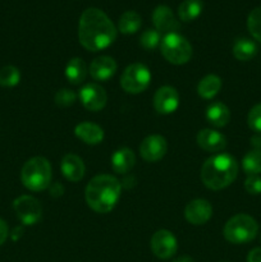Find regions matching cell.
Returning a JSON list of instances; mask_svg holds the SVG:
<instances>
[{
	"instance_id": "6da1fadb",
	"label": "cell",
	"mask_w": 261,
	"mask_h": 262,
	"mask_svg": "<svg viewBox=\"0 0 261 262\" xmlns=\"http://www.w3.org/2000/svg\"><path fill=\"white\" fill-rule=\"evenodd\" d=\"M117 38V28L110 18L97 8H89L78 22V40L89 51L109 48Z\"/></svg>"
},
{
	"instance_id": "7a4b0ae2",
	"label": "cell",
	"mask_w": 261,
	"mask_h": 262,
	"mask_svg": "<svg viewBox=\"0 0 261 262\" xmlns=\"http://www.w3.org/2000/svg\"><path fill=\"white\" fill-rule=\"evenodd\" d=\"M119 181L109 174H100L92 178L87 184L84 197L86 202L94 211L106 214L112 211L120 199Z\"/></svg>"
},
{
	"instance_id": "3957f363",
	"label": "cell",
	"mask_w": 261,
	"mask_h": 262,
	"mask_svg": "<svg viewBox=\"0 0 261 262\" xmlns=\"http://www.w3.org/2000/svg\"><path fill=\"white\" fill-rule=\"evenodd\" d=\"M238 176V163L229 154H217L204 163L201 168L202 183L210 189L227 188Z\"/></svg>"
},
{
	"instance_id": "277c9868",
	"label": "cell",
	"mask_w": 261,
	"mask_h": 262,
	"mask_svg": "<svg viewBox=\"0 0 261 262\" xmlns=\"http://www.w3.org/2000/svg\"><path fill=\"white\" fill-rule=\"evenodd\" d=\"M20 179L23 186L30 191L38 192L48 188L51 182V165L49 160L36 156L26 161L20 173Z\"/></svg>"
},
{
	"instance_id": "5b68a950",
	"label": "cell",
	"mask_w": 261,
	"mask_h": 262,
	"mask_svg": "<svg viewBox=\"0 0 261 262\" xmlns=\"http://www.w3.org/2000/svg\"><path fill=\"white\" fill-rule=\"evenodd\" d=\"M258 225L253 217L246 214H238L230 217L224 227V237L233 245H243L253 241L257 235Z\"/></svg>"
},
{
	"instance_id": "8992f818",
	"label": "cell",
	"mask_w": 261,
	"mask_h": 262,
	"mask_svg": "<svg viewBox=\"0 0 261 262\" xmlns=\"http://www.w3.org/2000/svg\"><path fill=\"white\" fill-rule=\"evenodd\" d=\"M161 55L174 66L186 64L192 56V46L186 37L177 32L166 33L160 42Z\"/></svg>"
},
{
	"instance_id": "52a82bcc",
	"label": "cell",
	"mask_w": 261,
	"mask_h": 262,
	"mask_svg": "<svg viewBox=\"0 0 261 262\" xmlns=\"http://www.w3.org/2000/svg\"><path fill=\"white\" fill-rule=\"evenodd\" d=\"M151 82V73L146 66L135 63L128 66L120 77V86L127 94H141L148 87Z\"/></svg>"
},
{
	"instance_id": "ba28073f",
	"label": "cell",
	"mask_w": 261,
	"mask_h": 262,
	"mask_svg": "<svg viewBox=\"0 0 261 262\" xmlns=\"http://www.w3.org/2000/svg\"><path fill=\"white\" fill-rule=\"evenodd\" d=\"M13 209L18 219L25 225H35L42 216L40 202L32 196H20L13 202Z\"/></svg>"
},
{
	"instance_id": "9c48e42d",
	"label": "cell",
	"mask_w": 261,
	"mask_h": 262,
	"mask_svg": "<svg viewBox=\"0 0 261 262\" xmlns=\"http://www.w3.org/2000/svg\"><path fill=\"white\" fill-rule=\"evenodd\" d=\"M151 251L156 257L161 260H168L171 258L177 253L178 250V243H177L176 237L171 232L165 229L158 230L151 238Z\"/></svg>"
},
{
	"instance_id": "30bf717a",
	"label": "cell",
	"mask_w": 261,
	"mask_h": 262,
	"mask_svg": "<svg viewBox=\"0 0 261 262\" xmlns=\"http://www.w3.org/2000/svg\"><path fill=\"white\" fill-rule=\"evenodd\" d=\"M168 151V142L160 135H151L146 137L140 145V155L148 163L161 160Z\"/></svg>"
},
{
	"instance_id": "8fae6325",
	"label": "cell",
	"mask_w": 261,
	"mask_h": 262,
	"mask_svg": "<svg viewBox=\"0 0 261 262\" xmlns=\"http://www.w3.org/2000/svg\"><path fill=\"white\" fill-rule=\"evenodd\" d=\"M79 100L90 112H100L106 105L107 95L100 84L89 83L79 91Z\"/></svg>"
},
{
	"instance_id": "7c38bea8",
	"label": "cell",
	"mask_w": 261,
	"mask_h": 262,
	"mask_svg": "<svg viewBox=\"0 0 261 262\" xmlns=\"http://www.w3.org/2000/svg\"><path fill=\"white\" fill-rule=\"evenodd\" d=\"M179 106V94L174 87L163 86L155 92L154 107L161 115H168L176 112Z\"/></svg>"
},
{
	"instance_id": "4fadbf2b",
	"label": "cell",
	"mask_w": 261,
	"mask_h": 262,
	"mask_svg": "<svg viewBox=\"0 0 261 262\" xmlns=\"http://www.w3.org/2000/svg\"><path fill=\"white\" fill-rule=\"evenodd\" d=\"M184 216L187 222L193 225H202L212 216V207L209 201L202 199L193 200L188 202L184 210Z\"/></svg>"
},
{
	"instance_id": "5bb4252c",
	"label": "cell",
	"mask_w": 261,
	"mask_h": 262,
	"mask_svg": "<svg viewBox=\"0 0 261 262\" xmlns=\"http://www.w3.org/2000/svg\"><path fill=\"white\" fill-rule=\"evenodd\" d=\"M89 72L90 76L95 81L105 82L115 74V72H117V63H115V60L112 56H99V58L94 59L92 63L90 64Z\"/></svg>"
},
{
	"instance_id": "9a60e30c",
	"label": "cell",
	"mask_w": 261,
	"mask_h": 262,
	"mask_svg": "<svg viewBox=\"0 0 261 262\" xmlns=\"http://www.w3.org/2000/svg\"><path fill=\"white\" fill-rule=\"evenodd\" d=\"M153 22L159 32L171 33L179 30V22L174 17L173 12L166 5H159L153 13Z\"/></svg>"
},
{
	"instance_id": "2e32d148",
	"label": "cell",
	"mask_w": 261,
	"mask_h": 262,
	"mask_svg": "<svg viewBox=\"0 0 261 262\" xmlns=\"http://www.w3.org/2000/svg\"><path fill=\"white\" fill-rule=\"evenodd\" d=\"M197 143L207 152H220L227 147V138L224 135L214 129H202L197 135Z\"/></svg>"
},
{
	"instance_id": "e0dca14e",
	"label": "cell",
	"mask_w": 261,
	"mask_h": 262,
	"mask_svg": "<svg viewBox=\"0 0 261 262\" xmlns=\"http://www.w3.org/2000/svg\"><path fill=\"white\" fill-rule=\"evenodd\" d=\"M60 169L63 176L66 179L71 182H78L84 177V164L79 156L74 155V154H67L63 159H61Z\"/></svg>"
},
{
	"instance_id": "ac0fdd59",
	"label": "cell",
	"mask_w": 261,
	"mask_h": 262,
	"mask_svg": "<svg viewBox=\"0 0 261 262\" xmlns=\"http://www.w3.org/2000/svg\"><path fill=\"white\" fill-rule=\"evenodd\" d=\"M74 135L87 145H97L104 140V130L95 123H79L74 129Z\"/></svg>"
},
{
	"instance_id": "d6986e66",
	"label": "cell",
	"mask_w": 261,
	"mask_h": 262,
	"mask_svg": "<svg viewBox=\"0 0 261 262\" xmlns=\"http://www.w3.org/2000/svg\"><path fill=\"white\" fill-rule=\"evenodd\" d=\"M206 120L212 127H225L230 120L229 109L227 105L220 101L211 102L206 109Z\"/></svg>"
},
{
	"instance_id": "ffe728a7",
	"label": "cell",
	"mask_w": 261,
	"mask_h": 262,
	"mask_svg": "<svg viewBox=\"0 0 261 262\" xmlns=\"http://www.w3.org/2000/svg\"><path fill=\"white\" fill-rule=\"evenodd\" d=\"M136 156L132 150L127 147L119 148L112 156L113 170L118 174H125L135 166Z\"/></svg>"
},
{
	"instance_id": "44dd1931",
	"label": "cell",
	"mask_w": 261,
	"mask_h": 262,
	"mask_svg": "<svg viewBox=\"0 0 261 262\" xmlns=\"http://www.w3.org/2000/svg\"><path fill=\"white\" fill-rule=\"evenodd\" d=\"M257 54V45L255 41L247 37H240L234 41L233 45V55L241 61H248Z\"/></svg>"
},
{
	"instance_id": "7402d4cb",
	"label": "cell",
	"mask_w": 261,
	"mask_h": 262,
	"mask_svg": "<svg viewBox=\"0 0 261 262\" xmlns=\"http://www.w3.org/2000/svg\"><path fill=\"white\" fill-rule=\"evenodd\" d=\"M86 63L81 58H73L68 61L66 67V77L72 84H81L87 76Z\"/></svg>"
},
{
	"instance_id": "603a6c76",
	"label": "cell",
	"mask_w": 261,
	"mask_h": 262,
	"mask_svg": "<svg viewBox=\"0 0 261 262\" xmlns=\"http://www.w3.org/2000/svg\"><path fill=\"white\" fill-rule=\"evenodd\" d=\"M222 89V79L215 74H209L200 81L197 86V92L202 99L210 100L216 96L217 92Z\"/></svg>"
},
{
	"instance_id": "cb8c5ba5",
	"label": "cell",
	"mask_w": 261,
	"mask_h": 262,
	"mask_svg": "<svg viewBox=\"0 0 261 262\" xmlns=\"http://www.w3.org/2000/svg\"><path fill=\"white\" fill-rule=\"evenodd\" d=\"M141 25H142V18L135 10H128V12L123 13L122 17L119 18L118 22V30L124 35H132L140 30Z\"/></svg>"
},
{
	"instance_id": "d4e9b609",
	"label": "cell",
	"mask_w": 261,
	"mask_h": 262,
	"mask_svg": "<svg viewBox=\"0 0 261 262\" xmlns=\"http://www.w3.org/2000/svg\"><path fill=\"white\" fill-rule=\"evenodd\" d=\"M204 3L201 0H184L178 8V15L183 22H192L200 17Z\"/></svg>"
},
{
	"instance_id": "484cf974",
	"label": "cell",
	"mask_w": 261,
	"mask_h": 262,
	"mask_svg": "<svg viewBox=\"0 0 261 262\" xmlns=\"http://www.w3.org/2000/svg\"><path fill=\"white\" fill-rule=\"evenodd\" d=\"M242 168L247 176H258L261 173V150H252L246 154Z\"/></svg>"
},
{
	"instance_id": "4316f807",
	"label": "cell",
	"mask_w": 261,
	"mask_h": 262,
	"mask_svg": "<svg viewBox=\"0 0 261 262\" xmlns=\"http://www.w3.org/2000/svg\"><path fill=\"white\" fill-rule=\"evenodd\" d=\"M20 73L18 68L13 66L3 67L0 69V86L14 87L19 83Z\"/></svg>"
},
{
	"instance_id": "83f0119b",
	"label": "cell",
	"mask_w": 261,
	"mask_h": 262,
	"mask_svg": "<svg viewBox=\"0 0 261 262\" xmlns=\"http://www.w3.org/2000/svg\"><path fill=\"white\" fill-rule=\"evenodd\" d=\"M247 27L255 40L261 43V7L255 8L247 18Z\"/></svg>"
},
{
	"instance_id": "f1b7e54d",
	"label": "cell",
	"mask_w": 261,
	"mask_h": 262,
	"mask_svg": "<svg viewBox=\"0 0 261 262\" xmlns=\"http://www.w3.org/2000/svg\"><path fill=\"white\" fill-rule=\"evenodd\" d=\"M161 42L160 32L156 30H146L145 32L141 35L140 43L143 49L146 50H155Z\"/></svg>"
},
{
	"instance_id": "f546056e",
	"label": "cell",
	"mask_w": 261,
	"mask_h": 262,
	"mask_svg": "<svg viewBox=\"0 0 261 262\" xmlns=\"http://www.w3.org/2000/svg\"><path fill=\"white\" fill-rule=\"evenodd\" d=\"M77 95L72 90L61 89L55 94V104L61 107H68L76 102Z\"/></svg>"
},
{
	"instance_id": "4dcf8cb0",
	"label": "cell",
	"mask_w": 261,
	"mask_h": 262,
	"mask_svg": "<svg viewBox=\"0 0 261 262\" xmlns=\"http://www.w3.org/2000/svg\"><path fill=\"white\" fill-rule=\"evenodd\" d=\"M247 123H248V127H250L253 132L260 135L261 133V104L255 105V106L250 110L247 117Z\"/></svg>"
},
{
	"instance_id": "1f68e13d",
	"label": "cell",
	"mask_w": 261,
	"mask_h": 262,
	"mask_svg": "<svg viewBox=\"0 0 261 262\" xmlns=\"http://www.w3.org/2000/svg\"><path fill=\"white\" fill-rule=\"evenodd\" d=\"M245 189L250 194H261V177L248 176L245 182Z\"/></svg>"
},
{
	"instance_id": "d6a6232c",
	"label": "cell",
	"mask_w": 261,
	"mask_h": 262,
	"mask_svg": "<svg viewBox=\"0 0 261 262\" xmlns=\"http://www.w3.org/2000/svg\"><path fill=\"white\" fill-rule=\"evenodd\" d=\"M8 234H9V229H8L7 223L3 219H0V246L7 241Z\"/></svg>"
},
{
	"instance_id": "836d02e7",
	"label": "cell",
	"mask_w": 261,
	"mask_h": 262,
	"mask_svg": "<svg viewBox=\"0 0 261 262\" xmlns=\"http://www.w3.org/2000/svg\"><path fill=\"white\" fill-rule=\"evenodd\" d=\"M247 262H261V248H253L248 253Z\"/></svg>"
},
{
	"instance_id": "e575fe53",
	"label": "cell",
	"mask_w": 261,
	"mask_h": 262,
	"mask_svg": "<svg viewBox=\"0 0 261 262\" xmlns=\"http://www.w3.org/2000/svg\"><path fill=\"white\" fill-rule=\"evenodd\" d=\"M251 145L253 146V150H261V136L256 135L251 138Z\"/></svg>"
},
{
	"instance_id": "d590c367",
	"label": "cell",
	"mask_w": 261,
	"mask_h": 262,
	"mask_svg": "<svg viewBox=\"0 0 261 262\" xmlns=\"http://www.w3.org/2000/svg\"><path fill=\"white\" fill-rule=\"evenodd\" d=\"M173 262H194L193 258L189 257V256H181V257L176 258Z\"/></svg>"
}]
</instances>
